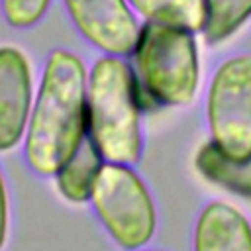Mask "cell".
<instances>
[{
	"label": "cell",
	"instance_id": "7c38bea8",
	"mask_svg": "<svg viewBox=\"0 0 251 251\" xmlns=\"http://www.w3.org/2000/svg\"><path fill=\"white\" fill-rule=\"evenodd\" d=\"M251 18V0H204V35L218 43L235 33Z\"/></svg>",
	"mask_w": 251,
	"mask_h": 251
},
{
	"label": "cell",
	"instance_id": "8fae6325",
	"mask_svg": "<svg viewBox=\"0 0 251 251\" xmlns=\"http://www.w3.org/2000/svg\"><path fill=\"white\" fill-rule=\"evenodd\" d=\"M147 22L175 25L190 31L204 27V0H127Z\"/></svg>",
	"mask_w": 251,
	"mask_h": 251
},
{
	"label": "cell",
	"instance_id": "6da1fadb",
	"mask_svg": "<svg viewBox=\"0 0 251 251\" xmlns=\"http://www.w3.org/2000/svg\"><path fill=\"white\" fill-rule=\"evenodd\" d=\"M86 78L75 53L47 55L24 135V159L35 175L55 176L86 139Z\"/></svg>",
	"mask_w": 251,
	"mask_h": 251
},
{
	"label": "cell",
	"instance_id": "9a60e30c",
	"mask_svg": "<svg viewBox=\"0 0 251 251\" xmlns=\"http://www.w3.org/2000/svg\"><path fill=\"white\" fill-rule=\"evenodd\" d=\"M141 251H161V249H141Z\"/></svg>",
	"mask_w": 251,
	"mask_h": 251
},
{
	"label": "cell",
	"instance_id": "3957f363",
	"mask_svg": "<svg viewBox=\"0 0 251 251\" xmlns=\"http://www.w3.org/2000/svg\"><path fill=\"white\" fill-rule=\"evenodd\" d=\"M139 92L161 106H186L200 82L194 31L145 22L133 47Z\"/></svg>",
	"mask_w": 251,
	"mask_h": 251
},
{
	"label": "cell",
	"instance_id": "7a4b0ae2",
	"mask_svg": "<svg viewBox=\"0 0 251 251\" xmlns=\"http://www.w3.org/2000/svg\"><path fill=\"white\" fill-rule=\"evenodd\" d=\"M141 92L118 55L100 57L86 78V135L102 161L135 165L143 149Z\"/></svg>",
	"mask_w": 251,
	"mask_h": 251
},
{
	"label": "cell",
	"instance_id": "5bb4252c",
	"mask_svg": "<svg viewBox=\"0 0 251 251\" xmlns=\"http://www.w3.org/2000/svg\"><path fill=\"white\" fill-rule=\"evenodd\" d=\"M8 226H10V204H8L6 180L0 171V251L4 249L6 239H8Z\"/></svg>",
	"mask_w": 251,
	"mask_h": 251
},
{
	"label": "cell",
	"instance_id": "ba28073f",
	"mask_svg": "<svg viewBox=\"0 0 251 251\" xmlns=\"http://www.w3.org/2000/svg\"><path fill=\"white\" fill-rule=\"evenodd\" d=\"M194 251H251V224L231 204L208 202L194 224Z\"/></svg>",
	"mask_w": 251,
	"mask_h": 251
},
{
	"label": "cell",
	"instance_id": "277c9868",
	"mask_svg": "<svg viewBox=\"0 0 251 251\" xmlns=\"http://www.w3.org/2000/svg\"><path fill=\"white\" fill-rule=\"evenodd\" d=\"M88 202L106 233L122 249H141L155 235L157 208L133 165L104 161L94 178Z\"/></svg>",
	"mask_w": 251,
	"mask_h": 251
},
{
	"label": "cell",
	"instance_id": "52a82bcc",
	"mask_svg": "<svg viewBox=\"0 0 251 251\" xmlns=\"http://www.w3.org/2000/svg\"><path fill=\"white\" fill-rule=\"evenodd\" d=\"M33 104L31 67L24 51L0 47V153L14 149L25 135Z\"/></svg>",
	"mask_w": 251,
	"mask_h": 251
},
{
	"label": "cell",
	"instance_id": "4fadbf2b",
	"mask_svg": "<svg viewBox=\"0 0 251 251\" xmlns=\"http://www.w3.org/2000/svg\"><path fill=\"white\" fill-rule=\"evenodd\" d=\"M49 4L51 0H0L6 24L16 29L33 27L45 16Z\"/></svg>",
	"mask_w": 251,
	"mask_h": 251
},
{
	"label": "cell",
	"instance_id": "30bf717a",
	"mask_svg": "<svg viewBox=\"0 0 251 251\" xmlns=\"http://www.w3.org/2000/svg\"><path fill=\"white\" fill-rule=\"evenodd\" d=\"M196 169L210 182L233 194L251 198V157L243 161L229 159L208 141L196 153Z\"/></svg>",
	"mask_w": 251,
	"mask_h": 251
},
{
	"label": "cell",
	"instance_id": "9c48e42d",
	"mask_svg": "<svg viewBox=\"0 0 251 251\" xmlns=\"http://www.w3.org/2000/svg\"><path fill=\"white\" fill-rule=\"evenodd\" d=\"M102 163H104L102 157L98 155V151L94 149V145L90 143V139L86 135V139L82 141L78 151L53 176L59 194L73 204L88 202L94 178H96Z\"/></svg>",
	"mask_w": 251,
	"mask_h": 251
},
{
	"label": "cell",
	"instance_id": "5b68a950",
	"mask_svg": "<svg viewBox=\"0 0 251 251\" xmlns=\"http://www.w3.org/2000/svg\"><path fill=\"white\" fill-rule=\"evenodd\" d=\"M210 141L226 157H251V55L224 59L212 75L206 96Z\"/></svg>",
	"mask_w": 251,
	"mask_h": 251
},
{
	"label": "cell",
	"instance_id": "8992f818",
	"mask_svg": "<svg viewBox=\"0 0 251 251\" xmlns=\"http://www.w3.org/2000/svg\"><path fill=\"white\" fill-rule=\"evenodd\" d=\"M78 33L104 55L133 53L139 25L127 0H63Z\"/></svg>",
	"mask_w": 251,
	"mask_h": 251
}]
</instances>
